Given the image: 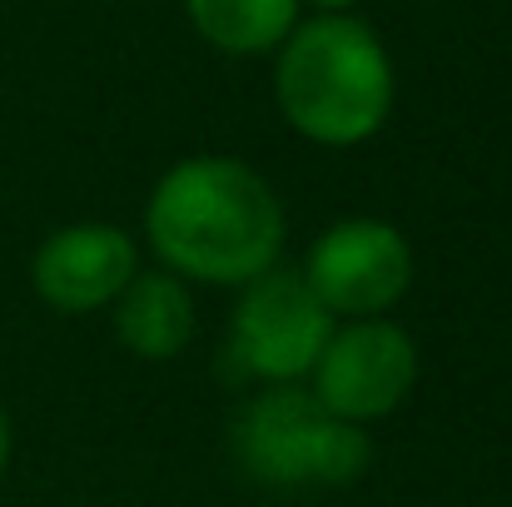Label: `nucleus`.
Segmentation results:
<instances>
[{"label": "nucleus", "mask_w": 512, "mask_h": 507, "mask_svg": "<svg viewBox=\"0 0 512 507\" xmlns=\"http://www.w3.org/2000/svg\"><path fill=\"white\" fill-rule=\"evenodd\" d=\"M329 334H334V314L319 304L309 279L299 269L274 264L244 284L229 329V353L244 373L264 383H299L304 373H314Z\"/></svg>", "instance_id": "obj_4"}, {"label": "nucleus", "mask_w": 512, "mask_h": 507, "mask_svg": "<svg viewBox=\"0 0 512 507\" xmlns=\"http://www.w3.org/2000/svg\"><path fill=\"white\" fill-rule=\"evenodd\" d=\"M229 443L239 468L269 488H343L358 483L373 458V443L358 423L334 418L294 383L249 398Z\"/></svg>", "instance_id": "obj_3"}, {"label": "nucleus", "mask_w": 512, "mask_h": 507, "mask_svg": "<svg viewBox=\"0 0 512 507\" xmlns=\"http://www.w3.org/2000/svg\"><path fill=\"white\" fill-rule=\"evenodd\" d=\"M189 25L224 55H269L299 25V0H184Z\"/></svg>", "instance_id": "obj_9"}, {"label": "nucleus", "mask_w": 512, "mask_h": 507, "mask_svg": "<svg viewBox=\"0 0 512 507\" xmlns=\"http://www.w3.org/2000/svg\"><path fill=\"white\" fill-rule=\"evenodd\" d=\"M135 274H140V249L115 224L55 229L30 264L35 294L55 314H95V309L115 304Z\"/></svg>", "instance_id": "obj_7"}, {"label": "nucleus", "mask_w": 512, "mask_h": 507, "mask_svg": "<svg viewBox=\"0 0 512 507\" xmlns=\"http://www.w3.org/2000/svg\"><path fill=\"white\" fill-rule=\"evenodd\" d=\"M10 463V423H5V408H0V473Z\"/></svg>", "instance_id": "obj_11"}, {"label": "nucleus", "mask_w": 512, "mask_h": 507, "mask_svg": "<svg viewBox=\"0 0 512 507\" xmlns=\"http://www.w3.org/2000/svg\"><path fill=\"white\" fill-rule=\"evenodd\" d=\"M115 334L135 358H174L194 334V304L184 279L170 269L135 274L115 299Z\"/></svg>", "instance_id": "obj_8"}, {"label": "nucleus", "mask_w": 512, "mask_h": 507, "mask_svg": "<svg viewBox=\"0 0 512 507\" xmlns=\"http://www.w3.org/2000/svg\"><path fill=\"white\" fill-rule=\"evenodd\" d=\"M145 234L170 274L244 289L279 264L284 209L264 174L224 155H199L155 184Z\"/></svg>", "instance_id": "obj_1"}, {"label": "nucleus", "mask_w": 512, "mask_h": 507, "mask_svg": "<svg viewBox=\"0 0 512 507\" xmlns=\"http://www.w3.org/2000/svg\"><path fill=\"white\" fill-rule=\"evenodd\" d=\"M334 319H383L413 284V249L388 219L329 224L299 269Z\"/></svg>", "instance_id": "obj_5"}, {"label": "nucleus", "mask_w": 512, "mask_h": 507, "mask_svg": "<svg viewBox=\"0 0 512 507\" xmlns=\"http://www.w3.org/2000/svg\"><path fill=\"white\" fill-rule=\"evenodd\" d=\"M418 383V348L388 319H348L314 363V398L343 423L388 418Z\"/></svg>", "instance_id": "obj_6"}, {"label": "nucleus", "mask_w": 512, "mask_h": 507, "mask_svg": "<svg viewBox=\"0 0 512 507\" xmlns=\"http://www.w3.org/2000/svg\"><path fill=\"white\" fill-rule=\"evenodd\" d=\"M284 120L329 150L363 145L393 110V60L353 15H314L289 30L274 65Z\"/></svg>", "instance_id": "obj_2"}, {"label": "nucleus", "mask_w": 512, "mask_h": 507, "mask_svg": "<svg viewBox=\"0 0 512 507\" xmlns=\"http://www.w3.org/2000/svg\"><path fill=\"white\" fill-rule=\"evenodd\" d=\"M299 5H314L319 15H348L358 0H299Z\"/></svg>", "instance_id": "obj_10"}]
</instances>
